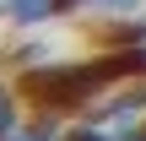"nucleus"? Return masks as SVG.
<instances>
[{
	"label": "nucleus",
	"mask_w": 146,
	"mask_h": 141,
	"mask_svg": "<svg viewBox=\"0 0 146 141\" xmlns=\"http://www.w3.org/2000/svg\"><path fill=\"white\" fill-rule=\"evenodd\" d=\"M119 82V71L108 65V54L98 49V60H38L16 76V92L33 114L43 120H70V114H92L103 103V92Z\"/></svg>",
	"instance_id": "nucleus-1"
},
{
	"label": "nucleus",
	"mask_w": 146,
	"mask_h": 141,
	"mask_svg": "<svg viewBox=\"0 0 146 141\" xmlns=\"http://www.w3.org/2000/svg\"><path fill=\"white\" fill-rule=\"evenodd\" d=\"M54 16H65V0H5V22L22 27V33H38Z\"/></svg>",
	"instance_id": "nucleus-2"
},
{
	"label": "nucleus",
	"mask_w": 146,
	"mask_h": 141,
	"mask_svg": "<svg viewBox=\"0 0 146 141\" xmlns=\"http://www.w3.org/2000/svg\"><path fill=\"white\" fill-rule=\"evenodd\" d=\"M146 43V16H114L98 27V49H135Z\"/></svg>",
	"instance_id": "nucleus-3"
},
{
	"label": "nucleus",
	"mask_w": 146,
	"mask_h": 141,
	"mask_svg": "<svg viewBox=\"0 0 146 141\" xmlns=\"http://www.w3.org/2000/svg\"><path fill=\"white\" fill-rule=\"evenodd\" d=\"M22 130V92L16 82H0V141H11Z\"/></svg>",
	"instance_id": "nucleus-4"
},
{
	"label": "nucleus",
	"mask_w": 146,
	"mask_h": 141,
	"mask_svg": "<svg viewBox=\"0 0 146 141\" xmlns=\"http://www.w3.org/2000/svg\"><path fill=\"white\" fill-rule=\"evenodd\" d=\"M146 0H81V16H98V22H114V16H141Z\"/></svg>",
	"instance_id": "nucleus-5"
},
{
	"label": "nucleus",
	"mask_w": 146,
	"mask_h": 141,
	"mask_svg": "<svg viewBox=\"0 0 146 141\" xmlns=\"http://www.w3.org/2000/svg\"><path fill=\"white\" fill-rule=\"evenodd\" d=\"M11 141H70V130H60L54 120H43V114H38L33 125H22V130H16Z\"/></svg>",
	"instance_id": "nucleus-6"
},
{
	"label": "nucleus",
	"mask_w": 146,
	"mask_h": 141,
	"mask_svg": "<svg viewBox=\"0 0 146 141\" xmlns=\"http://www.w3.org/2000/svg\"><path fill=\"white\" fill-rule=\"evenodd\" d=\"M70 141H125V136L103 120H81V125H70Z\"/></svg>",
	"instance_id": "nucleus-7"
},
{
	"label": "nucleus",
	"mask_w": 146,
	"mask_h": 141,
	"mask_svg": "<svg viewBox=\"0 0 146 141\" xmlns=\"http://www.w3.org/2000/svg\"><path fill=\"white\" fill-rule=\"evenodd\" d=\"M125 141H146V130H135V125H130V130H125Z\"/></svg>",
	"instance_id": "nucleus-8"
},
{
	"label": "nucleus",
	"mask_w": 146,
	"mask_h": 141,
	"mask_svg": "<svg viewBox=\"0 0 146 141\" xmlns=\"http://www.w3.org/2000/svg\"><path fill=\"white\" fill-rule=\"evenodd\" d=\"M0 16H5V0H0Z\"/></svg>",
	"instance_id": "nucleus-9"
},
{
	"label": "nucleus",
	"mask_w": 146,
	"mask_h": 141,
	"mask_svg": "<svg viewBox=\"0 0 146 141\" xmlns=\"http://www.w3.org/2000/svg\"><path fill=\"white\" fill-rule=\"evenodd\" d=\"M141 130H146V125H141Z\"/></svg>",
	"instance_id": "nucleus-10"
}]
</instances>
